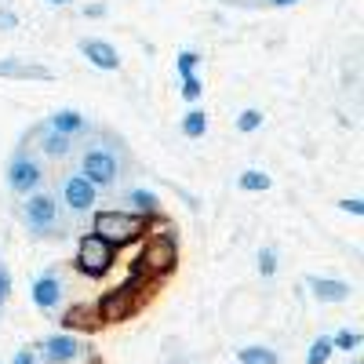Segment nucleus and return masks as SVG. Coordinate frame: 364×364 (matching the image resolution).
I'll list each match as a JSON object with an SVG mask.
<instances>
[{
  "instance_id": "obj_32",
  "label": "nucleus",
  "mask_w": 364,
  "mask_h": 364,
  "mask_svg": "<svg viewBox=\"0 0 364 364\" xmlns=\"http://www.w3.org/2000/svg\"><path fill=\"white\" fill-rule=\"evenodd\" d=\"M48 4H55V8H63V4H73V0H48Z\"/></svg>"
},
{
  "instance_id": "obj_6",
  "label": "nucleus",
  "mask_w": 364,
  "mask_h": 364,
  "mask_svg": "<svg viewBox=\"0 0 364 364\" xmlns=\"http://www.w3.org/2000/svg\"><path fill=\"white\" fill-rule=\"evenodd\" d=\"M58 204H63L66 215H87V211H95V200H99V190L91 186V182L80 175V171H66L58 175Z\"/></svg>"
},
{
  "instance_id": "obj_1",
  "label": "nucleus",
  "mask_w": 364,
  "mask_h": 364,
  "mask_svg": "<svg viewBox=\"0 0 364 364\" xmlns=\"http://www.w3.org/2000/svg\"><path fill=\"white\" fill-rule=\"evenodd\" d=\"M124 164H128V157H124V146L120 142H106V139H95V142H87L84 149H80V175L91 182L95 190H117V182H120V175H124Z\"/></svg>"
},
{
  "instance_id": "obj_7",
  "label": "nucleus",
  "mask_w": 364,
  "mask_h": 364,
  "mask_svg": "<svg viewBox=\"0 0 364 364\" xmlns=\"http://www.w3.org/2000/svg\"><path fill=\"white\" fill-rule=\"evenodd\" d=\"M41 186H44V164H41L37 154H29V146H22L8 161V190L26 197V193H33Z\"/></svg>"
},
{
  "instance_id": "obj_22",
  "label": "nucleus",
  "mask_w": 364,
  "mask_h": 364,
  "mask_svg": "<svg viewBox=\"0 0 364 364\" xmlns=\"http://www.w3.org/2000/svg\"><path fill=\"white\" fill-rule=\"evenodd\" d=\"M197 66H200V55H197V51H178V58H175L178 77H193Z\"/></svg>"
},
{
  "instance_id": "obj_8",
  "label": "nucleus",
  "mask_w": 364,
  "mask_h": 364,
  "mask_svg": "<svg viewBox=\"0 0 364 364\" xmlns=\"http://www.w3.org/2000/svg\"><path fill=\"white\" fill-rule=\"evenodd\" d=\"M113 262H117V248H109L102 237L84 233L77 240V269L84 277H102V273L113 269Z\"/></svg>"
},
{
  "instance_id": "obj_20",
  "label": "nucleus",
  "mask_w": 364,
  "mask_h": 364,
  "mask_svg": "<svg viewBox=\"0 0 364 364\" xmlns=\"http://www.w3.org/2000/svg\"><path fill=\"white\" fill-rule=\"evenodd\" d=\"M331 353H336V346H331V336H321V339H314V346H310V353H306V364H328Z\"/></svg>"
},
{
  "instance_id": "obj_16",
  "label": "nucleus",
  "mask_w": 364,
  "mask_h": 364,
  "mask_svg": "<svg viewBox=\"0 0 364 364\" xmlns=\"http://www.w3.org/2000/svg\"><path fill=\"white\" fill-rule=\"evenodd\" d=\"M306 288H310V291H314V299H321V302H346V299H350V284H346V281L306 277Z\"/></svg>"
},
{
  "instance_id": "obj_12",
  "label": "nucleus",
  "mask_w": 364,
  "mask_h": 364,
  "mask_svg": "<svg viewBox=\"0 0 364 364\" xmlns=\"http://www.w3.org/2000/svg\"><path fill=\"white\" fill-rule=\"evenodd\" d=\"M37 149H41L44 157H51V161H63V157H70V154H73L77 146H73V139H70V135H63V132H55V128H48V124H44V128L37 132Z\"/></svg>"
},
{
  "instance_id": "obj_4",
  "label": "nucleus",
  "mask_w": 364,
  "mask_h": 364,
  "mask_svg": "<svg viewBox=\"0 0 364 364\" xmlns=\"http://www.w3.org/2000/svg\"><path fill=\"white\" fill-rule=\"evenodd\" d=\"M178 262V248L175 237H161V233H146V245L135 259V269L142 277H168Z\"/></svg>"
},
{
  "instance_id": "obj_31",
  "label": "nucleus",
  "mask_w": 364,
  "mask_h": 364,
  "mask_svg": "<svg viewBox=\"0 0 364 364\" xmlns=\"http://www.w3.org/2000/svg\"><path fill=\"white\" fill-rule=\"evenodd\" d=\"M273 8H291V4H299V0H269Z\"/></svg>"
},
{
  "instance_id": "obj_24",
  "label": "nucleus",
  "mask_w": 364,
  "mask_h": 364,
  "mask_svg": "<svg viewBox=\"0 0 364 364\" xmlns=\"http://www.w3.org/2000/svg\"><path fill=\"white\" fill-rule=\"evenodd\" d=\"M259 273L262 277H273V273H277V248H262L259 252Z\"/></svg>"
},
{
  "instance_id": "obj_28",
  "label": "nucleus",
  "mask_w": 364,
  "mask_h": 364,
  "mask_svg": "<svg viewBox=\"0 0 364 364\" xmlns=\"http://www.w3.org/2000/svg\"><path fill=\"white\" fill-rule=\"evenodd\" d=\"M8 295H11V277H8V269L0 266V302H4Z\"/></svg>"
},
{
  "instance_id": "obj_23",
  "label": "nucleus",
  "mask_w": 364,
  "mask_h": 364,
  "mask_svg": "<svg viewBox=\"0 0 364 364\" xmlns=\"http://www.w3.org/2000/svg\"><path fill=\"white\" fill-rule=\"evenodd\" d=\"M204 95V84H200V77L193 73V77H182V99L186 102H197Z\"/></svg>"
},
{
  "instance_id": "obj_29",
  "label": "nucleus",
  "mask_w": 364,
  "mask_h": 364,
  "mask_svg": "<svg viewBox=\"0 0 364 364\" xmlns=\"http://www.w3.org/2000/svg\"><path fill=\"white\" fill-rule=\"evenodd\" d=\"M84 15H87V18H99V15H106V4H87Z\"/></svg>"
},
{
  "instance_id": "obj_10",
  "label": "nucleus",
  "mask_w": 364,
  "mask_h": 364,
  "mask_svg": "<svg viewBox=\"0 0 364 364\" xmlns=\"http://www.w3.org/2000/svg\"><path fill=\"white\" fill-rule=\"evenodd\" d=\"M0 77L8 80H55V70L29 58H0Z\"/></svg>"
},
{
  "instance_id": "obj_14",
  "label": "nucleus",
  "mask_w": 364,
  "mask_h": 364,
  "mask_svg": "<svg viewBox=\"0 0 364 364\" xmlns=\"http://www.w3.org/2000/svg\"><path fill=\"white\" fill-rule=\"evenodd\" d=\"M99 310H95V302H73V306L63 314V328L66 331H91V328H99Z\"/></svg>"
},
{
  "instance_id": "obj_17",
  "label": "nucleus",
  "mask_w": 364,
  "mask_h": 364,
  "mask_svg": "<svg viewBox=\"0 0 364 364\" xmlns=\"http://www.w3.org/2000/svg\"><path fill=\"white\" fill-rule=\"evenodd\" d=\"M237 360L240 364H281V353L269 346H245V350H237Z\"/></svg>"
},
{
  "instance_id": "obj_18",
  "label": "nucleus",
  "mask_w": 364,
  "mask_h": 364,
  "mask_svg": "<svg viewBox=\"0 0 364 364\" xmlns=\"http://www.w3.org/2000/svg\"><path fill=\"white\" fill-rule=\"evenodd\" d=\"M237 186L245 190V193H266L269 186H273V178L266 175V171H240V178H237Z\"/></svg>"
},
{
  "instance_id": "obj_11",
  "label": "nucleus",
  "mask_w": 364,
  "mask_h": 364,
  "mask_svg": "<svg viewBox=\"0 0 364 364\" xmlns=\"http://www.w3.org/2000/svg\"><path fill=\"white\" fill-rule=\"evenodd\" d=\"M80 55H84L95 70H106V73H117V70H120V55H117V48H113L109 41L87 37V41H80Z\"/></svg>"
},
{
  "instance_id": "obj_27",
  "label": "nucleus",
  "mask_w": 364,
  "mask_h": 364,
  "mask_svg": "<svg viewBox=\"0 0 364 364\" xmlns=\"http://www.w3.org/2000/svg\"><path fill=\"white\" fill-rule=\"evenodd\" d=\"M8 29H18V15L15 11H0V33H8Z\"/></svg>"
},
{
  "instance_id": "obj_5",
  "label": "nucleus",
  "mask_w": 364,
  "mask_h": 364,
  "mask_svg": "<svg viewBox=\"0 0 364 364\" xmlns=\"http://www.w3.org/2000/svg\"><path fill=\"white\" fill-rule=\"evenodd\" d=\"M142 273L139 269H132V277L120 284V288H113V291H106L99 302H95V310H99V321L102 324H120V321H128L132 317V310H135V295H139V288H142Z\"/></svg>"
},
{
  "instance_id": "obj_21",
  "label": "nucleus",
  "mask_w": 364,
  "mask_h": 364,
  "mask_svg": "<svg viewBox=\"0 0 364 364\" xmlns=\"http://www.w3.org/2000/svg\"><path fill=\"white\" fill-rule=\"evenodd\" d=\"M259 128H262V113H259V109H240V113H237V132L252 135V132H259Z\"/></svg>"
},
{
  "instance_id": "obj_26",
  "label": "nucleus",
  "mask_w": 364,
  "mask_h": 364,
  "mask_svg": "<svg viewBox=\"0 0 364 364\" xmlns=\"http://www.w3.org/2000/svg\"><path fill=\"white\" fill-rule=\"evenodd\" d=\"M336 208H343L346 215H357V219L364 215V200H360V197H346V200H339Z\"/></svg>"
},
{
  "instance_id": "obj_13",
  "label": "nucleus",
  "mask_w": 364,
  "mask_h": 364,
  "mask_svg": "<svg viewBox=\"0 0 364 364\" xmlns=\"http://www.w3.org/2000/svg\"><path fill=\"white\" fill-rule=\"evenodd\" d=\"M124 204H128L132 215H139V219H157V215H161V197H157L154 190L132 186V190L124 193Z\"/></svg>"
},
{
  "instance_id": "obj_19",
  "label": "nucleus",
  "mask_w": 364,
  "mask_h": 364,
  "mask_svg": "<svg viewBox=\"0 0 364 364\" xmlns=\"http://www.w3.org/2000/svg\"><path fill=\"white\" fill-rule=\"evenodd\" d=\"M204 132H208V113L193 106L186 117H182V135H186V139H200Z\"/></svg>"
},
{
  "instance_id": "obj_2",
  "label": "nucleus",
  "mask_w": 364,
  "mask_h": 364,
  "mask_svg": "<svg viewBox=\"0 0 364 364\" xmlns=\"http://www.w3.org/2000/svg\"><path fill=\"white\" fill-rule=\"evenodd\" d=\"M18 219L26 223V230L33 233V237H63L66 226H70L63 204H58V197L48 193V190L26 193V200L18 204Z\"/></svg>"
},
{
  "instance_id": "obj_30",
  "label": "nucleus",
  "mask_w": 364,
  "mask_h": 364,
  "mask_svg": "<svg viewBox=\"0 0 364 364\" xmlns=\"http://www.w3.org/2000/svg\"><path fill=\"white\" fill-rule=\"evenodd\" d=\"M15 364H37V353H33V350H22V353L15 357Z\"/></svg>"
},
{
  "instance_id": "obj_9",
  "label": "nucleus",
  "mask_w": 364,
  "mask_h": 364,
  "mask_svg": "<svg viewBox=\"0 0 364 364\" xmlns=\"http://www.w3.org/2000/svg\"><path fill=\"white\" fill-rule=\"evenodd\" d=\"M63 277H58V269H44V273H37V281H33V306L37 310H44V314H51V310H58V302H63Z\"/></svg>"
},
{
  "instance_id": "obj_25",
  "label": "nucleus",
  "mask_w": 364,
  "mask_h": 364,
  "mask_svg": "<svg viewBox=\"0 0 364 364\" xmlns=\"http://www.w3.org/2000/svg\"><path fill=\"white\" fill-rule=\"evenodd\" d=\"M331 346H336V350H357V346H360V336L346 328V331H339V336L331 339Z\"/></svg>"
},
{
  "instance_id": "obj_15",
  "label": "nucleus",
  "mask_w": 364,
  "mask_h": 364,
  "mask_svg": "<svg viewBox=\"0 0 364 364\" xmlns=\"http://www.w3.org/2000/svg\"><path fill=\"white\" fill-rule=\"evenodd\" d=\"M48 128L63 132V135H70V139L77 142L80 135H87V120H84V113H77V109H58V113L48 117Z\"/></svg>"
},
{
  "instance_id": "obj_3",
  "label": "nucleus",
  "mask_w": 364,
  "mask_h": 364,
  "mask_svg": "<svg viewBox=\"0 0 364 364\" xmlns=\"http://www.w3.org/2000/svg\"><path fill=\"white\" fill-rule=\"evenodd\" d=\"M149 230V219H139L132 211H120V208H106V211H95L91 219V233L102 237L109 248H128L132 240H142Z\"/></svg>"
}]
</instances>
